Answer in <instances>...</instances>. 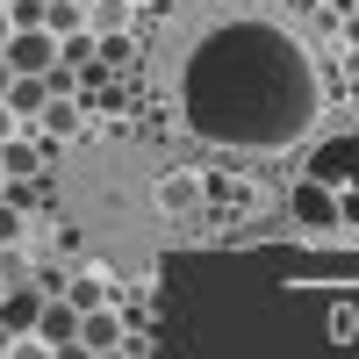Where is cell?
<instances>
[{
  "label": "cell",
  "instance_id": "12",
  "mask_svg": "<svg viewBox=\"0 0 359 359\" xmlns=\"http://www.w3.org/2000/svg\"><path fill=\"white\" fill-rule=\"evenodd\" d=\"M65 302H72V309H101V302H108L101 273H79V280H65Z\"/></svg>",
  "mask_w": 359,
  "mask_h": 359
},
{
  "label": "cell",
  "instance_id": "4",
  "mask_svg": "<svg viewBox=\"0 0 359 359\" xmlns=\"http://www.w3.org/2000/svg\"><path fill=\"white\" fill-rule=\"evenodd\" d=\"M309 180L316 187H352V130H338L331 144H316V158H309Z\"/></svg>",
  "mask_w": 359,
  "mask_h": 359
},
{
  "label": "cell",
  "instance_id": "14",
  "mask_svg": "<svg viewBox=\"0 0 359 359\" xmlns=\"http://www.w3.org/2000/svg\"><path fill=\"white\" fill-rule=\"evenodd\" d=\"M15 237H22V208H15V201H0V252H8Z\"/></svg>",
  "mask_w": 359,
  "mask_h": 359
},
{
  "label": "cell",
  "instance_id": "7",
  "mask_svg": "<svg viewBox=\"0 0 359 359\" xmlns=\"http://www.w3.org/2000/svg\"><path fill=\"white\" fill-rule=\"evenodd\" d=\"M294 216H302V223H338V194L331 187H316V180H302V187H294Z\"/></svg>",
  "mask_w": 359,
  "mask_h": 359
},
{
  "label": "cell",
  "instance_id": "2",
  "mask_svg": "<svg viewBox=\"0 0 359 359\" xmlns=\"http://www.w3.org/2000/svg\"><path fill=\"white\" fill-rule=\"evenodd\" d=\"M180 115L223 151H287L316 123V65L280 22H216L180 65Z\"/></svg>",
  "mask_w": 359,
  "mask_h": 359
},
{
  "label": "cell",
  "instance_id": "5",
  "mask_svg": "<svg viewBox=\"0 0 359 359\" xmlns=\"http://www.w3.org/2000/svg\"><path fill=\"white\" fill-rule=\"evenodd\" d=\"M29 338H36L43 352L79 345V309H72V302H50V294H43V316H36V331H29Z\"/></svg>",
  "mask_w": 359,
  "mask_h": 359
},
{
  "label": "cell",
  "instance_id": "3",
  "mask_svg": "<svg viewBox=\"0 0 359 359\" xmlns=\"http://www.w3.org/2000/svg\"><path fill=\"white\" fill-rule=\"evenodd\" d=\"M0 57H8L15 72H50L57 65V36H50V29H8Z\"/></svg>",
  "mask_w": 359,
  "mask_h": 359
},
{
  "label": "cell",
  "instance_id": "20",
  "mask_svg": "<svg viewBox=\"0 0 359 359\" xmlns=\"http://www.w3.org/2000/svg\"><path fill=\"white\" fill-rule=\"evenodd\" d=\"M0 8H8V0H0Z\"/></svg>",
  "mask_w": 359,
  "mask_h": 359
},
{
  "label": "cell",
  "instance_id": "11",
  "mask_svg": "<svg viewBox=\"0 0 359 359\" xmlns=\"http://www.w3.org/2000/svg\"><path fill=\"white\" fill-rule=\"evenodd\" d=\"M94 50H101V43L86 36V29H72V36H57V65H72V72H79V65H94Z\"/></svg>",
  "mask_w": 359,
  "mask_h": 359
},
{
  "label": "cell",
  "instance_id": "16",
  "mask_svg": "<svg viewBox=\"0 0 359 359\" xmlns=\"http://www.w3.org/2000/svg\"><path fill=\"white\" fill-rule=\"evenodd\" d=\"M8 86H15V65H8V57H0V94H8Z\"/></svg>",
  "mask_w": 359,
  "mask_h": 359
},
{
  "label": "cell",
  "instance_id": "21",
  "mask_svg": "<svg viewBox=\"0 0 359 359\" xmlns=\"http://www.w3.org/2000/svg\"><path fill=\"white\" fill-rule=\"evenodd\" d=\"M0 287H8V280H0Z\"/></svg>",
  "mask_w": 359,
  "mask_h": 359
},
{
  "label": "cell",
  "instance_id": "9",
  "mask_svg": "<svg viewBox=\"0 0 359 359\" xmlns=\"http://www.w3.org/2000/svg\"><path fill=\"white\" fill-rule=\"evenodd\" d=\"M123 29H130V0H94V43L123 36Z\"/></svg>",
  "mask_w": 359,
  "mask_h": 359
},
{
  "label": "cell",
  "instance_id": "15",
  "mask_svg": "<svg viewBox=\"0 0 359 359\" xmlns=\"http://www.w3.org/2000/svg\"><path fill=\"white\" fill-rule=\"evenodd\" d=\"M8 137H15V108L0 101V144H8Z\"/></svg>",
  "mask_w": 359,
  "mask_h": 359
},
{
  "label": "cell",
  "instance_id": "6",
  "mask_svg": "<svg viewBox=\"0 0 359 359\" xmlns=\"http://www.w3.org/2000/svg\"><path fill=\"white\" fill-rule=\"evenodd\" d=\"M36 316H43V287H0V323H8V331L15 338H29V331H36Z\"/></svg>",
  "mask_w": 359,
  "mask_h": 359
},
{
  "label": "cell",
  "instance_id": "1",
  "mask_svg": "<svg viewBox=\"0 0 359 359\" xmlns=\"http://www.w3.org/2000/svg\"><path fill=\"white\" fill-rule=\"evenodd\" d=\"M352 323L359 302L345 259L194 252L172 259L158 287V352H201V359L345 352Z\"/></svg>",
  "mask_w": 359,
  "mask_h": 359
},
{
  "label": "cell",
  "instance_id": "18",
  "mask_svg": "<svg viewBox=\"0 0 359 359\" xmlns=\"http://www.w3.org/2000/svg\"><path fill=\"white\" fill-rule=\"evenodd\" d=\"M8 29H15V22H8V8H0V43H8Z\"/></svg>",
  "mask_w": 359,
  "mask_h": 359
},
{
  "label": "cell",
  "instance_id": "13",
  "mask_svg": "<svg viewBox=\"0 0 359 359\" xmlns=\"http://www.w3.org/2000/svg\"><path fill=\"white\" fill-rule=\"evenodd\" d=\"M0 172H36V144L8 137V144H0Z\"/></svg>",
  "mask_w": 359,
  "mask_h": 359
},
{
  "label": "cell",
  "instance_id": "8",
  "mask_svg": "<svg viewBox=\"0 0 359 359\" xmlns=\"http://www.w3.org/2000/svg\"><path fill=\"white\" fill-rule=\"evenodd\" d=\"M79 345L86 352H115L123 345V323H115L108 309H79Z\"/></svg>",
  "mask_w": 359,
  "mask_h": 359
},
{
  "label": "cell",
  "instance_id": "17",
  "mask_svg": "<svg viewBox=\"0 0 359 359\" xmlns=\"http://www.w3.org/2000/svg\"><path fill=\"white\" fill-rule=\"evenodd\" d=\"M0 352H15V331H8V323H0Z\"/></svg>",
  "mask_w": 359,
  "mask_h": 359
},
{
  "label": "cell",
  "instance_id": "19",
  "mask_svg": "<svg viewBox=\"0 0 359 359\" xmlns=\"http://www.w3.org/2000/svg\"><path fill=\"white\" fill-rule=\"evenodd\" d=\"M0 187H8V172H0Z\"/></svg>",
  "mask_w": 359,
  "mask_h": 359
},
{
  "label": "cell",
  "instance_id": "10",
  "mask_svg": "<svg viewBox=\"0 0 359 359\" xmlns=\"http://www.w3.org/2000/svg\"><path fill=\"white\" fill-rule=\"evenodd\" d=\"M79 22H86V0H50V8H43V29H50V36H72Z\"/></svg>",
  "mask_w": 359,
  "mask_h": 359
}]
</instances>
